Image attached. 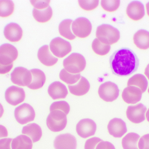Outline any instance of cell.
I'll use <instances>...</instances> for the list:
<instances>
[{
	"mask_svg": "<svg viewBox=\"0 0 149 149\" xmlns=\"http://www.w3.org/2000/svg\"><path fill=\"white\" fill-rule=\"evenodd\" d=\"M107 129L109 134L115 138L122 137L127 131L126 123L119 118L111 120L109 122Z\"/></svg>",
	"mask_w": 149,
	"mask_h": 149,
	"instance_id": "9a60e30c",
	"label": "cell"
},
{
	"mask_svg": "<svg viewBox=\"0 0 149 149\" xmlns=\"http://www.w3.org/2000/svg\"><path fill=\"white\" fill-rule=\"evenodd\" d=\"M10 80L13 84L19 86H28L32 81V74L26 68L18 66L11 73Z\"/></svg>",
	"mask_w": 149,
	"mask_h": 149,
	"instance_id": "52a82bcc",
	"label": "cell"
},
{
	"mask_svg": "<svg viewBox=\"0 0 149 149\" xmlns=\"http://www.w3.org/2000/svg\"><path fill=\"white\" fill-rule=\"evenodd\" d=\"M33 143L27 136L21 135L13 139L11 143L12 149H32Z\"/></svg>",
	"mask_w": 149,
	"mask_h": 149,
	"instance_id": "d4e9b609",
	"label": "cell"
},
{
	"mask_svg": "<svg viewBox=\"0 0 149 149\" xmlns=\"http://www.w3.org/2000/svg\"><path fill=\"white\" fill-rule=\"evenodd\" d=\"M144 74L149 80V64L147 65L146 68H145V71H144Z\"/></svg>",
	"mask_w": 149,
	"mask_h": 149,
	"instance_id": "7bdbcfd3",
	"label": "cell"
},
{
	"mask_svg": "<svg viewBox=\"0 0 149 149\" xmlns=\"http://www.w3.org/2000/svg\"><path fill=\"white\" fill-rule=\"evenodd\" d=\"M92 48L95 53L100 56H104L109 53L110 50V45L102 43L98 38L93 41Z\"/></svg>",
	"mask_w": 149,
	"mask_h": 149,
	"instance_id": "f546056e",
	"label": "cell"
},
{
	"mask_svg": "<svg viewBox=\"0 0 149 149\" xmlns=\"http://www.w3.org/2000/svg\"><path fill=\"white\" fill-rule=\"evenodd\" d=\"M120 32L118 29L108 24H102L97 27L96 37L105 44H113L120 38Z\"/></svg>",
	"mask_w": 149,
	"mask_h": 149,
	"instance_id": "7a4b0ae2",
	"label": "cell"
},
{
	"mask_svg": "<svg viewBox=\"0 0 149 149\" xmlns=\"http://www.w3.org/2000/svg\"><path fill=\"white\" fill-rule=\"evenodd\" d=\"M5 99L10 105L16 106L24 101L25 93L22 88L11 86L5 91Z\"/></svg>",
	"mask_w": 149,
	"mask_h": 149,
	"instance_id": "7c38bea8",
	"label": "cell"
},
{
	"mask_svg": "<svg viewBox=\"0 0 149 149\" xmlns=\"http://www.w3.org/2000/svg\"><path fill=\"white\" fill-rule=\"evenodd\" d=\"M80 7L84 10H92L98 7L99 1H79Z\"/></svg>",
	"mask_w": 149,
	"mask_h": 149,
	"instance_id": "e575fe53",
	"label": "cell"
},
{
	"mask_svg": "<svg viewBox=\"0 0 149 149\" xmlns=\"http://www.w3.org/2000/svg\"><path fill=\"white\" fill-rule=\"evenodd\" d=\"M14 115L18 123L24 125L34 121L36 113L31 106L27 103H24L15 108Z\"/></svg>",
	"mask_w": 149,
	"mask_h": 149,
	"instance_id": "5b68a950",
	"label": "cell"
},
{
	"mask_svg": "<svg viewBox=\"0 0 149 149\" xmlns=\"http://www.w3.org/2000/svg\"><path fill=\"white\" fill-rule=\"evenodd\" d=\"M140 136L134 133H130L126 135L122 141L123 149H139L137 143Z\"/></svg>",
	"mask_w": 149,
	"mask_h": 149,
	"instance_id": "83f0119b",
	"label": "cell"
},
{
	"mask_svg": "<svg viewBox=\"0 0 149 149\" xmlns=\"http://www.w3.org/2000/svg\"><path fill=\"white\" fill-rule=\"evenodd\" d=\"M54 147L55 149H76L77 141L70 134L59 135L54 141Z\"/></svg>",
	"mask_w": 149,
	"mask_h": 149,
	"instance_id": "5bb4252c",
	"label": "cell"
},
{
	"mask_svg": "<svg viewBox=\"0 0 149 149\" xmlns=\"http://www.w3.org/2000/svg\"><path fill=\"white\" fill-rule=\"evenodd\" d=\"M59 78L60 79L68 85H73L77 83V81L80 79L81 75L80 73L72 74L70 73L65 69L61 70L59 73Z\"/></svg>",
	"mask_w": 149,
	"mask_h": 149,
	"instance_id": "1f68e13d",
	"label": "cell"
},
{
	"mask_svg": "<svg viewBox=\"0 0 149 149\" xmlns=\"http://www.w3.org/2000/svg\"><path fill=\"white\" fill-rule=\"evenodd\" d=\"M126 13L130 19L135 21H139L145 15L144 5L138 1L131 2L127 7Z\"/></svg>",
	"mask_w": 149,
	"mask_h": 149,
	"instance_id": "ac0fdd59",
	"label": "cell"
},
{
	"mask_svg": "<svg viewBox=\"0 0 149 149\" xmlns=\"http://www.w3.org/2000/svg\"><path fill=\"white\" fill-rule=\"evenodd\" d=\"M32 15L35 20L39 23H45L51 19L53 15L52 8L49 6L43 10H38L34 8Z\"/></svg>",
	"mask_w": 149,
	"mask_h": 149,
	"instance_id": "484cf974",
	"label": "cell"
},
{
	"mask_svg": "<svg viewBox=\"0 0 149 149\" xmlns=\"http://www.w3.org/2000/svg\"><path fill=\"white\" fill-rule=\"evenodd\" d=\"M138 147L139 149H149V134L144 135L140 138Z\"/></svg>",
	"mask_w": 149,
	"mask_h": 149,
	"instance_id": "74e56055",
	"label": "cell"
},
{
	"mask_svg": "<svg viewBox=\"0 0 149 149\" xmlns=\"http://www.w3.org/2000/svg\"><path fill=\"white\" fill-rule=\"evenodd\" d=\"M96 130V123L91 119L81 120L76 125V132L78 135L82 138H87L93 136Z\"/></svg>",
	"mask_w": 149,
	"mask_h": 149,
	"instance_id": "4fadbf2b",
	"label": "cell"
},
{
	"mask_svg": "<svg viewBox=\"0 0 149 149\" xmlns=\"http://www.w3.org/2000/svg\"><path fill=\"white\" fill-rule=\"evenodd\" d=\"M88 80L83 77H81L78 83L73 85L68 86L70 92L75 96H80L86 94L90 89Z\"/></svg>",
	"mask_w": 149,
	"mask_h": 149,
	"instance_id": "603a6c76",
	"label": "cell"
},
{
	"mask_svg": "<svg viewBox=\"0 0 149 149\" xmlns=\"http://www.w3.org/2000/svg\"><path fill=\"white\" fill-rule=\"evenodd\" d=\"M133 40L137 48L141 50H148L149 48V31L146 30H139L134 35Z\"/></svg>",
	"mask_w": 149,
	"mask_h": 149,
	"instance_id": "44dd1931",
	"label": "cell"
},
{
	"mask_svg": "<svg viewBox=\"0 0 149 149\" xmlns=\"http://www.w3.org/2000/svg\"><path fill=\"white\" fill-rule=\"evenodd\" d=\"M146 116L147 121L149 122V108L146 113Z\"/></svg>",
	"mask_w": 149,
	"mask_h": 149,
	"instance_id": "bcb514c9",
	"label": "cell"
},
{
	"mask_svg": "<svg viewBox=\"0 0 149 149\" xmlns=\"http://www.w3.org/2000/svg\"><path fill=\"white\" fill-rule=\"evenodd\" d=\"M11 138H4L0 140V149H11Z\"/></svg>",
	"mask_w": 149,
	"mask_h": 149,
	"instance_id": "ab89813d",
	"label": "cell"
},
{
	"mask_svg": "<svg viewBox=\"0 0 149 149\" xmlns=\"http://www.w3.org/2000/svg\"><path fill=\"white\" fill-rule=\"evenodd\" d=\"M109 64L114 74L118 76H128L137 71L140 61L132 50L123 48L112 54L109 59Z\"/></svg>",
	"mask_w": 149,
	"mask_h": 149,
	"instance_id": "6da1fadb",
	"label": "cell"
},
{
	"mask_svg": "<svg viewBox=\"0 0 149 149\" xmlns=\"http://www.w3.org/2000/svg\"><path fill=\"white\" fill-rule=\"evenodd\" d=\"M120 90L117 85L113 82L107 81L100 85L98 89L100 98L106 102H113L119 95Z\"/></svg>",
	"mask_w": 149,
	"mask_h": 149,
	"instance_id": "8992f818",
	"label": "cell"
},
{
	"mask_svg": "<svg viewBox=\"0 0 149 149\" xmlns=\"http://www.w3.org/2000/svg\"><path fill=\"white\" fill-rule=\"evenodd\" d=\"M72 22V20L71 19H65L60 23L58 27V31L60 35L70 40H74L76 38L71 29Z\"/></svg>",
	"mask_w": 149,
	"mask_h": 149,
	"instance_id": "f1b7e54d",
	"label": "cell"
},
{
	"mask_svg": "<svg viewBox=\"0 0 149 149\" xmlns=\"http://www.w3.org/2000/svg\"><path fill=\"white\" fill-rule=\"evenodd\" d=\"M142 92L139 87L129 86L123 91L122 98L124 102L129 104H135L141 99Z\"/></svg>",
	"mask_w": 149,
	"mask_h": 149,
	"instance_id": "e0dca14e",
	"label": "cell"
},
{
	"mask_svg": "<svg viewBox=\"0 0 149 149\" xmlns=\"http://www.w3.org/2000/svg\"><path fill=\"white\" fill-rule=\"evenodd\" d=\"M95 149H115V148L111 143L102 141L97 144Z\"/></svg>",
	"mask_w": 149,
	"mask_h": 149,
	"instance_id": "f35d334b",
	"label": "cell"
},
{
	"mask_svg": "<svg viewBox=\"0 0 149 149\" xmlns=\"http://www.w3.org/2000/svg\"><path fill=\"white\" fill-rule=\"evenodd\" d=\"M18 55V51L14 45L9 43L0 45V64H11L17 59Z\"/></svg>",
	"mask_w": 149,
	"mask_h": 149,
	"instance_id": "30bf717a",
	"label": "cell"
},
{
	"mask_svg": "<svg viewBox=\"0 0 149 149\" xmlns=\"http://www.w3.org/2000/svg\"><path fill=\"white\" fill-rule=\"evenodd\" d=\"M15 10V4L11 1H0V17H7L11 15Z\"/></svg>",
	"mask_w": 149,
	"mask_h": 149,
	"instance_id": "4dcf8cb0",
	"label": "cell"
},
{
	"mask_svg": "<svg viewBox=\"0 0 149 149\" xmlns=\"http://www.w3.org/2000/svg\"><path fill=\"white\" fill-rule=\"evenodd\" d=\"M13 64L10 65H3L0 64V74L8 73L13 68Z\"/></svg>",
	"mask_w": 149,
	"mask_h": 149,
	"instance_id": "60d3db41",
	"label": "cell"
},
{
	"mask_svg": "<svg viewBox=\"0 0 149 149\" xmlns=\"http://www.w3.org/2000/svg\"><path fill=\"white\" fill-rule=\"evenodd\" d=\"M54 110H60L67 115L70 111V106L66 101H56L52 104L50 107V112Z\"/></svg>",
	"mask_w": 149,
	"mask_h": 149,
	"instance_id": "d6a6232c",
	"label": "cell"
},
{
	"mask_svg": "<svg viewBox=\"0 0 149 149\" xmlns=\"http://www.w3.org/2000/svg\"><path fill=\"white\" fill-rule=\"evenodd\" d=\"M8 136V132L7 129L2 125H0V139Z\"/></svg>",
	"mask_w": 149,
	"mask_h": 149,
	"instance_id": "b9f144b4",
	"label": "cell"
},
{
	"mask_svg": "<svg viewBox=\"0 0 149 149\" xmlns=\"http://www.w3.org/2000/svg\"><path fill=\"white\" fill-rule=\"evenodd\" d=\"M102 141L97 137H92L87 140L85 143L84 148L85 149H95L97 144Z\"/></svg>",
	"mask_w": 149,
	"mask_h": 149,
	"instance_id": "d590c367",
	"label": "cell"
},
{
	"mask_svg": "<svg viewBox=\"0 0 149 149\" xmlns=\"http://www.w3.org/2000/svg\"><path fill=\"white\" fill-rule=\"evenodd\" d=\"M3 113H4V109H3V107L0 103V119L3 115Z\"/></svg>",
	"mask_w": 149,
	"mask_h": 149,
	"instance_id": "ee69618b",
	"label": "cell"
},
{
	"mask_svg": "<svg viewBox=\"0 0 149 149\" xmlns=\"http://www.w3.org/2000/svg\"><path fill=\"white\" fill-rule=\"evenodd\" d=\"M32 74V81L28 86V88L31 90H37L42 87L46 81V77L44 73L38 69L31 70Z\"/></svg>",
	"mask_w": 149,
	"mask_h": 149,
	"instance_id": "7402d4cb",
	"label": "cell"
},
{
	"mask_svg": "<svg viewBox=\"0 0 149 149\" xmlns=\"http://www.w3.org/2000/svg\"><path fill=\"white\" fill-rule=\"evenodd\" d=\"M72 29L74 36L80 38H85L91 34L92 26L87 18L80 17L72 22Z\"/></svg>",
	"mask_w": 149,
	"mask_h": 149,
	"instance_id": "9c48e42d",
	"label": "cell"
},
{
	"mask_svg": "<svg viewBox=\"0 0 149 149\" xmlns=\"http://www.w3.org/2000/svg\"><path fill=\"white\" fill-rule=\"evenodd\" d=\"M22 134L29 136L34 143L40 141L42 135L40 126L35 123H30L24 127Z\"/></svg>",
	"mask_w": 149,
	"mask_h": 149,
	"instance_id": "cb8c5ba5",
	"label": "cell"
},
{
	"mask_svg": "<svg viewBox=\"0 0 149 149\" xmlns=\"http://www.w3.org/2000/svg\"><path fill=\"white\" fill-rule=\"evenodd\" d=\"M148 81L143 74L137 73L135 74L128 80L127 86H134L141 89L142 93L146 92L148 87Z\"/></svg>",
	"mask_w": 149,
	"mask_h": 149,
	"instance_id": "4316f807",
	"label": "cell"
},
{
	"mask_svg": "<svg viewBox=\"0 0 149 149\" xmlns=\"http://www.w3.org/2000/svg\"><path fill=\"white\" fill-rule=\"evenodd\" d=\"M37 56L40 62L46 66H52L58 61V59L54 57L50 51L48 45H44L39 48Z\"/></svg>",
	"mask_w": 149,
	"mask_h": 149,
	"instance_id": "ffe728a7",
	"label": "cell"
},
{
	"mask_svg": "<svg viewBox=\"0 0 149 149\" xmlns=\"http://www.w3.org/2000/svg\"><path fill=\"white\" fill-rule=\"evenodd\" d=\"M146 9H147V14L149 17V2L146 4Z\"/></svg>",
	"mask_w": 149,
	"mask_h": 149,
	"instance_id": "f6af8a7d",
	"label": "cell"
},
{
	"mask_svg": "<svg viewBox=\"0 0 149 149\" xmlns=\"http://www.w3.org/2000/svg\"><path fill=\"white\" fill-rule=\"evenodd\" d=\"M63 65L68 72L77 74L84 71L86 66V60L81 54L72 53L63 60Z\"/></svg>",
	"mask_w": 149,
	"mask_h": 149,
	"instance_id": "3957f363",
	"label": "cell"
},
{
	"mask_svg": "<svg viewBox=\"0 0 149 149\" xmlns=\"http://www.w3.org/2000/svg\"><path fill=\"white\" fill-rule=\"evenodd\" d=\"M148 93L149 94V87L148 89Z\"/></svg>",
	"mask_w": 149,
	"mask_h": 149,
	"instance_id": "7dc6e473",
	"label": "cell"
},
{
	"mask_svg": "<svg viewBox=\"0 0 149 149\" xmlns=\"http://www.w3.org/2000/svg\"><path fill=\"white\" fill-rule=\"evenodd\" d=\"M66 115L60 110L50 112L46 120L48 128L53 132H58L63 130L67 125Z\"/></svg>",
	"mask_w": 149,
	"mask_h": 149,
	"instance_id": "277c9868",
	"label": "cell"
},
{
	"mask_svg": "<svg viewBox=\"0 0 149 149\" xmlns=\"http://www.w3.org/2000/svg\"><path fill=\"white\" fill-rule=\"evenodd\" d=\"M50 49L53 55L57 57L62 58L71 52L72 46L68 41L58 37L50 42Z\"/></svg>",
	"mask_w": 149,
	"mask_h": 149,
	"instance_id": "ba28073f",
	"label": "cell"
},
{
	"mask_svg": "<svg viewBox=\"0 0 149 149\" xmlns=\"http://www.w3.org/2000/svg\"><path fill=\"white\" fill-rule=\"evenodd\" d=\"M48 92L53 100L65 99L68 93L67 87L59 81L52 83L49 86Z\"/></svg>",
	"mask_w": 149,
	"mask_h": 149,
	"instance_id": "d6986e66",
	"label": "cell"
},
{
	"mask_svg": "<svg viewBox=\"0 0 149 149\" xmlns=\"http://www.w3.org/2000/svg\"><path fill=\"white\" fill-rule=\"evenodd\" d=\"M50 1H31V5L35 8L38 10H43L49 6Z\"/></svg>",
	"mask_w": 149,
	"mask_h": 149,
	"instance_id": "8d00e7d4",
	"label": "cell"
},
{
	"mask_svg": "<svg viewBox=\"0 0 149 149\" xmlns=\"http://www.w3.org/2000/svg\"><path fill=\"white\" fill-rule=\"evenodd\" d=\"M101 5L102 8L108 12L116 11L120 7V1H102Z\"/></svg>",
	"mask_w": 149,
	"mask_h": 149,
	"instance_id": "836d02e7",
	"label": "cell"
},
{
	"mask_svg": "<svg viewBox=\"0 0 149 149\" xmlns=\"http://www.w3.org/2000/svg\"><path fill=\"white\" fill-rule=\"evenodd\" d=\"M147 108L142 103L128 107L126 111L127 118L131 122L139 124L145 120Z\"/></svg>",
	"mask_w": 149,
	"mask_h": 149,
	"instance_id": "8fae6325",
	"label": "cell"
},
{
	"mask_svg": "<svg viewBox=\"0 0 149 149\" xmlns=\"http://www.w3.org/2000/svg\"><path fill=\"white\" fill-rule=\"evenodd\" d=\"M4 37L10 42L16 43L22 39L23 30L20 25L15 23L8 24L3 30Z\"/></svg>",
	"mask_w": 149,
	"mask_h": 149,
	"instance_id": "2e32d148",
	"label": "cell"
}]
</instances>
